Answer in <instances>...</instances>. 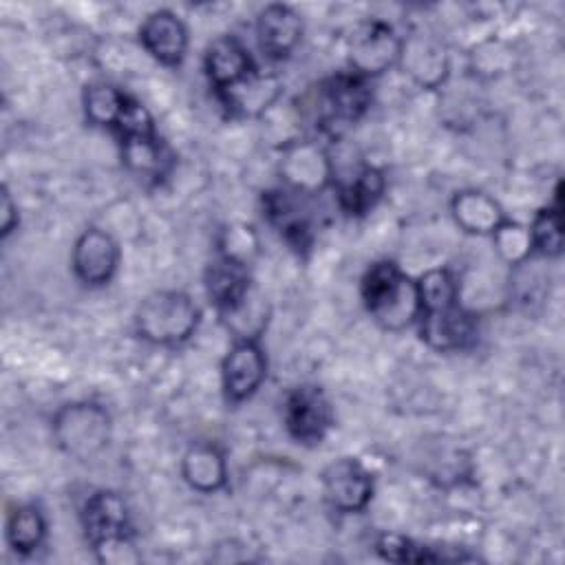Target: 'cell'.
Returning <instances> with one entry per match:
<instances>
[{
    "label": "cell",
    "mask_w": 565,
    "mask_h": 565,
    "mask_svg": "<svg viewBox=\"0 0 565 565\" xmlns=\"http://www.w3.org/2000/svg\"><path fill=\"white\" fill-rule=\"evenodd\" d=\"M203 68L214 93H221L249 75L256 64L238 38L221 35L207 44L203 55Z\"/></svg>",
    "instance_id": "18"
},
{
    "label": "cell",
    "mask_w": 565,
    "mask_h": 565,
    "mask_svg": "<svg viewBox=\"0 0 565 565\" xmlns=\"http://www.w3.org/2000/svg\"><path fill=\"white\" fill-rule=\"evenodd\" d=\"M216 97L234 117H263L282 97V82L276 73L256 66L241 82L216 93Z\"/></svg>",
    "instance_id": "14"
},
{
    "label": "cell",
    "mask_w": 565,
    "mask_h": 565,
    "mask_svg": "<svg viewBox=\"0 0 565 565\" xmlns=\"http://www.w3.org/2000/svg\"><path fill=\"white\" fill-rule=\"evenodd\" d=\"M397 64L422 88H439L450 75V57L446 46L433 35L424 33L402 38Z\"/></svg>",
    "instance_id": "13"
},
{
    "label": "cell",
    "mask_w": 565,
    "mask_h": 565,
    "mask_svg": "<svg viewBox=\"0 0 565 565\" xmlns=\"http://www.w3.org/2000/svg\"><path fill=\"white\" fill-rule=\"evenodd\" d=\"M0 223H2V238H7L13 227L18 225V205L11 199L7 185H2V203H0Z\"/></svg>",
    "instance_id": "32"
},
{
    "label": "cell",
    "mask_w": 565,
    "mask_h": 565,
    "mask_svg": "<svg viewBox=\"0 0 565 565\" xmlns=\"http://www.w3.org/2000/svg\"><path fill=\"white\" fill-rule=\"evenodd\" d=\"M417 324L422 340L435 351L468 349L477 338V318L459 302L419 311Z\"/></svg>",
    "instance_id": "12"
},
{
    "label": "cell",
    "mask_w": 565,
    "mask_h": 565,
    "mask_svg": "<svg viewBox=\"0 0 565 565\" xmlns=\"http://www.w3.org/2000/svg\"><path fill=\"white\" fill-rule=\"evenodd\" d=\"M371 88L369 79L347 71L335 73L322 79L311 93V119L313 124L327 132L338 135L344 128L353 126L371 106Z\"/></svg>",
    "instance_id": "4"
},
{
    "label": "cell",
    "mask_w": 565,
    "mask_h": 565,
    "mask_svg": "<svg viewBox=\"0 0 565 565\" xmlns=\"http://www.w3.org/2000/svg\"><path fill=\"white\" fill-rule=\"evenodd\" d=\"M218 313L236 340H258L269 322V307L254 289H249L236 305Z\"/></svg>",
    "instance_id": "24"
},
{
    "label": "cell",
    "mask_w": 565,
    "mask_h": 565,
    "mask_svg": "<svg viewBox=\"0 0 565 565\" xmlns=\"http://www.w3.org/2000/svg\"><path fill=\"white\" fill-rule=\"evenodd\" d=\"M322 492L335 512L355 514L362 512L373 499V477L362 461L340 457L324 468Z\"/></svg>",
    "instance_id": "9"
},
{
    "label": "cell",
    "mask_w": 565,
    "mask_h": 565,
    "mask_svg": "<svg viewBox=\"0 0 565 565\" xmlns=\"http://www.w3.org/2000/svg\"><path fill=\"white\" fill-rule=\"evenodd\" d=\"M377 554L384 561L391 563H433V561H441V554H435L433 547L419 545L402 534H382L375 543Z\"/></svg>",
    "instance_id": "30"
},
{
    "label": "cell",
    "mask_w": 565,
    "mask_h": 565,
    "mask_svg": "<svg viewBox=\"0 0 565 565\" xmlns=\"http://www.w3.org/2000/svg\"><path fill=\"white\" fill-rule=\"evenodd\" d=\"M386 188V179L382 170L373 166H364L355 172V177L338 183V203L349 216H364L371 212L382 199Z\"/></svg>",
    "instance_id": "22"
},
{
    "label": "cell",
    "mask_w": 565,
    "mask_h": 565,
    "mask_svg": "<svg viewBox=\"0 0 565 565\" xmlns=\"http://www.w3.org/2000/svg\"><path fill=\"white\" fill-rule=\"evenodd\" d=\"M201 311L196 302L177 289L148 294L135 311V329L141 340L161 347L185 342L199 327Z\"/></svg>",
    "instance_id": "3"
},
{
    "label": "cell",
    "mask_w": 565,
    "mask_h": 565,
    "mask_svg": "<svg viewBox=\"0 0 565 565\" xmlns=\"http://www.w3.org/2000/svg\"><path fill=\"white\" fill-rule=\"evenodd\" d=\"M402 38L382 20L358 22L347 38V60L351 73L371 79L397 64Z\"/></svg>",
    "instance_id": "6"
},
{
    "label": "cell",
    "mask_w": 565,
    "mask_h": 565,
    "mask_svg": "<svg viewBox=\"0 0 565 565\" xmlns=\"http://www.w3.org/2000/svg\"><path fill=\"white\" fill-rule=\"evenodd\" d=\"M530 230L532 247L545 258L561 256L563 252V221H561V203L556 201L554 205L541 207L534 218Z\"/></svg>",
    "instance_id": "28"
},
{
    "label": "cell",
    "mask_w": 565,
    "mask_h": 565,
    "mask_svg": "<svg viewBox=\"0 0 565 565\" xmlns=\"http://www.w3.org/2000/svg\"><path fill=\"white\" fill-rule=\"evenodd\" d=\"M139 42L159 64L179 66L188 51V29L177 13L159 9L141 22Z\"/></svg>",
    "instance_id": "16"
},
{
    "label": "cell",
    "mask_w": 565,
    "mask_h": 565,
    "mask_svg": "<svg viewBox=\"0 0 565 565\" xmlns=\"http://www.w3.org/2000/svg\"><path fill=\"white\" fill-rule=\"evenodd\" d=\"M280 177L285 188L300 194H318L333 181V161L329 152L311 139H296L282 148Z\"/></svg>",
    "instance_id": "8"
},
{
    "label": "cell",
    "mask_w": 565,
    "mask_h": 565,
    "mask_svg": "<svg viewBox=\"0 0 565 565\" xmlns=\"http://www.w3.org/2000/svg\"><path fill=\"white\" fill-rule=\"evenodd\" d=\"M282 422L289 437L302 446L322 444L333 428V408L327 393L316 384H300L285 397Z\"/></svg>",
    "instance_id": "7"
},
{
    "label": "cell",
    "mask_w": 565,
    "mask_h": 565,
    "mask_svg": "<svg viewBox=\"0 0 565 565\" xmlns=\"http://www.w3.org/2000/svg\"><path fill=\"white\" fill-rule=\"evenodd\" d=\"M256 247H258V238L249 225H230L221 234L218 254L249 263V258L256 254Z\"/></svg>",
    "instance_id": "31"
},
{
    "label": "cell",
    "mask_w": 565,
    "mask_h": 565,
    "mask_svg": "<svg viewBox=\"0 0 565 565\" xmlns=\"http://www.w3.org/2000/svg\"><path fill=\"white\" fill-rule=\"evenodd\" d=\"M302 38V20L287 4H267L256 18V42L265 57L285 60Z\"/></svg>",
    "instance_id": "17"
},
{
    "label": "cell",
    "mask_w": 565,
    "mask_h": 565,
    "mask_svg": "<svg viewBox=\"0 0 565 565\" xmlns=\"http://www.w3.org/2000/svg\"><path fill=\"white\" fill-rule=\"evenodd\" d=\"M121 157L130 172L159 179L170 166V152L157 135L121 139Z\"/></svg>",
    "instance_id": "23"
},
{
    "label": "cell",
    "mask_w": 565,
    "mask_h": 565,
    "mask_svg": "<svg viewBox=\"0 0 565 565\" xmlns=\"http://www.w3.org/2000/svg\"><path fill=\"white\" fill-rule=\"evenodd\" d=\"M205 291L207 298L214 302L218 311L230 309L236 305L249 289H252V278H249V267L247 263L218 254L207 267H205Z\"/></svg>",
    "instance_id": "21"
},
{
    "label": "cell",
    "mask_w": 565,
    "mask_h": 565,
    "mask_svg": "<svg viewBox=\"0 0 565 565\" xmlns=\"http://www.w3.org/2000/svg\"><path fill=\"white\" fill-rule=\"evenodd\" d=\"M46 536V521L33 505L15 508L7 519V543L18 554L35 552Z\"/></svg>",
    "instance_id": "25"
},
{
    "label": "cell",
    "mask_w": 565,
    "mask_h": 565,
    "mask_svg": "<svg viewBox=\"0 0 565 565\" xmlns=\"http://www.w3.org/2000/svg\"><path fill=\"white\" fill-rule=\"evenodd\" d=\"M415 282L419 294V311L441 309L459 302V282L455 280L452 271L446 267L428 269Z\"/></svg>",
    "instance_id": "27"
},
{
    "label": "cell",
    "mask_w": 565,
    "mask_h": 565,
    "mask_svg": "<svg viewBox=\"0 0 565 565\" xmlns=\"http://www.w3.org/2000/svg\"><path fill=\"white\" fill-rule=\"evenodd\" d=\"M82 527L99 563H137L130 512L115 490H95L82 508Z\"/></svg>",
    "instance_id": "1"
},
{
    "label": "cell",
    "mask_w": 565,
    "mask_h": 565,
    "mask_svg": "<svg viewBox=\"0 0 565 565\" xmlns=\"http://www.w3.org/2000/svg\"><path fill=\"white\" fill-rule=\"evenodd\" d=\"M119 265L117 241L99 227L84 230L73 245L71 267L75 278L86 287H104L113 280Z\"/></svg>",
    "instance_id": "10"
},
{
    "label": "cell",
    "mask_w": 565,
    "mask_h": 565,
    "mask_svg": "<svg viewBox=\"0 0 565 565\" xmlns=\"http://www.w3.org/2000/svg\"><path fill=\"white\" fill-rule=\"evenodd\" d=\"M51 424L57 448L79 461L95 459L104 452L113 433L110 413L97 402L64 404Z\"/></svg>",
    "instance_id": "5"
},
{
    "label": "cell",
    "mask_w": 565,
    "mask_h": 565,
    "mask_svg": "<svg viewBox=\"0 0 565 565\" xmlns=\"http://www.w3.org/2000/svg\"><path fill=\"white\" fill-rule=\"evenodd\" d=\"M307 199H309L307 194H300L289 188L269 190L263 196V205L269 223L298 252L307 249L313 238V225H311Z\"/></svg>",
    "instance_id": "15"
},
{
    "label": "cell",
    "mask_w": 565,
    "mask_h": 565,
    "mask_svg": "<svg viewBox=\"0 0 565 565\" xmlns=\"http://www.w3.org/2000/svg\"><path fill=\"white\" fill-rule=\"evenodd\" d=\"M492 243L499 258L510 267H521L534 254L530 230L510 218L492 234Z\"/></svg>",
    "instance_id": "29"
},
{
    "label": "cell",
    "mask_w": 565,
    "mask_h": 565,
    "mask_svg": "<svg viewBox=\"0 0 565 565\" xmlns=\"http://www.w3.org/2000/svg\"><path fill=\"white\" fill-rule=\"evenodd\" d=\"M369 316L386 331H402L419 318L417 282L393 260L373 263L360 287Z\"/></svg>",
    "instance_id": "2"
},
{
    "label": "cell",
    "mask_w": 565,
    "mask_h": 565,
    "mask_svg": "<svg viewBox=\"0 0 565 565\" xmlns=\"http://www.w3.org/2000/svg\"><path fill=\"white\" fill-rule=\"evenodd\" d=\"M181 477L201 494L223 490L227 483V461L223 450L212 441L192 444L181 459Z\"/></svg>",
    "instance_id": "20"
},
{
    "label": "cell",
    "mask_w": 565,
    "mask_h": 565,
    "mask_svg": "<svg viewBox=\"0 0 565 565\" xmlns=\"http://www.w3.org/2000/svg\"><path fill=\"white\" fill-rule=\"evenodd\" d=\"M128 95L121 93L117 86L106 84V82H97L86 86L84 90V115L93 126H104L110 128L117 124L124 104H126Z\"/></svg>",
    "instance_id": "26"
},
{
    "label": "cell",
    "mask_w": 565,
    "mask_h": 565,
    "mask_svg": "<svg viewBox=\"0 0 565 565\" xmlns=\"http://www.w3.org/2000/svg\"><path fill=\"white\" fill-rule=\"evenodd\" d=\"M267 377V358L258 340H236L221 364L223 393L227 402L249 399Z\"/></svg>",
    "instance_id": "11"
},
{
    "label": "cell",
    "mask_w": 565,
    "mask_h": 565,
    "mask_svg": "<svg viewBox=\"0 0 565 565\" xmlns=\"http://www.w3.org/2000/svg\"><path fill=\"white\" fill-rule=\"evenodd\" d=\"M450 214L466 234L475 236H492L508 221L499 201L481 190H459L450 201Z\"/></svg>",
    "instance_id": "19"
}]
</instances>
